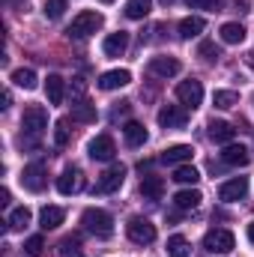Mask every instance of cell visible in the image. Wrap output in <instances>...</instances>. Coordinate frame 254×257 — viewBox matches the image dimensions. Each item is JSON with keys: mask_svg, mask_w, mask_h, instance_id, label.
Masks as SVG:
<instances>
[{"mask_svg": "<svg viewBox=\"0 0 254 257\" xmlns=\"http://www.w3.org/2000/svg\"><path fill=\"white\" fill-rule=\"evenodd\" d=\"M81 224H84L87 233H93V236H99V239H108V236L114 233V218H111V212H105V209H99V206L84 209Z\"/></svg>", "mask_w": 254, "mask_h": 257, "instance_id": "cell-1", "label": "cell"}, {"mask_svg": "<svg viewBox=\"0 0 254 257\" xmlns=\"http://www.w3.org/2000/svg\"><path fill=\"white\" fill-rule=\"evenodd\" d=\"M102 27V15L99 12H93V9H84V12H78L75 18H72V24H69V39H87V36H93L96 30Z\"/></svg>", "mask_w": 254, "mask_h": 257, "instance_id": "cell-2", "label": "cell"}, {"mask_svg": "<svg viewBox=\"0 0 254 257\" xmlns=\"http://www.w3.org/2000/svg\"><path fill=\"white\" fill-rule=\"evenodd\" d=\"M45 126H48V111H45L42 105H27L24 114H21V128H24V135L39 138V135L45 132Z\"/></svg>", "mask_w": 254, "mask_h": 257, "instance_id": "cell-3", "label": "cell"}, {"mask_svg": "<svg viewBox=\"0 0 254 257\" xmlns=\"http://www.w3.org/2000/svg\"><path fill=\"white\" fill-rule=\"evenodd\" d=\"M203 248H206V251H212V254H230V251L236 248V239H233V233H230V230L215 227V230H209V233L203 236Z\"/></svg>", "mask_w": 254, "mask_h": 257, "instance_id": "cell-4", "label": "cell"}, {"mask_svg": "<svg viewBox=\"0 0 254 257\" xmlns=\"http://www.w3.org/2000/svg\"><path fill=\"white\" fill-rule=\"evenodd\" d=\"M126 233L132 242H138V245H150L153 239H156V224L150 221V218H141V215H132L126 224Z\"/></svg>", "mask_w": 254, "mask_h": 257, "instance_id": "cell-5", "label": "cell"}, {"mask_svg": "<svg viewBox=\"0 0 254 257\" xmlns=\"http://www.w3.org/2000/svg\"><path fill=\"white\" fill-rule=\"evenodd\" d=\"M87 153H90L93 162H111V159L117 156V144H114L111 135H96V138L90 141Z\"/></svg>", "mask_w": 254, "mask_h": 257, "instance_id": "cell-6", "label": "cell"}, {"mask_svg": "<svg viewBox=\"0 0 254 257\" xmlns=\"http://www.w3.org/2000/svg\"><path fill=\"white\" fill-rule=\"evenodd\" d=\"M123 180H126V168H123V165H111V168L96 180V192L99 194H114L123 186Z\"/></svg>", "mask_w": 254, "mask_h": 257, "instance_id": "cell-7", "label": "cell"}, {"mask_svg": "<svg viewBox=\"0 0 254 257\" xmlns=\"http://www.w3.org/2000/svg\"><path fill=\"white\" fill-rule=\"evenodd\" d=\"M45 183H48V177H45V165L42 162H33V165H27L21 171V186L27 192H42Z\"/></svg>", "mask_w": 254, "mask_h": 257, "instance_id": "cell-8", "label": "cell"}, {"mask_svg": "<svg viewBox=\"0 0 254 257\" xmlns=\"http://www.w3.org/2000/svg\"><path fill=\"white\" fill-rule=\"evenodd\" d=\"M177 99H180L186 108H197V105L203 102V84H200V81H194V78L183 81V84L177 87Z\"/></svg>", "mask_w": 254, "mask_h": 257, "instance_id": "cell-9", "label": "cell"}, {"mask_svg": "<svg viewBox=\"0 0 254 257\" xmlns=\"http://www.w3.org/2000/svg\"><path fill=\"white\" fill-rule=\"evenodd\" d=\"M245 194H248V180H245V177H233V180H227V183L218 186V197L227 200V203L242 200Z\"/></svg>", "mask_w": 254, "mask_h": 257, "instance_id": "cell-10", "label": "cell"}, {"mask_svg": "<svg viewBox=\"0 0 254 257\" xmlns=\"http://www.w3.org/2000/svg\"><path fill=\"white\" fill-rule=\"evenodd\" d=\"M81 189H84V174L78 168H66L57 177V192L60 194H78Z\"/></svg>", "mask_w": 254, "mask_h": 257, "instance_id": "cell-11", "label": "cell"}, {"mask_svg": "<svg viewBox=\"0 0 254 257\" xmlns=\"http://www.w3.org/2000/svg\"><path fill=\"white\" fill-rule=\"evenodd\" d=\"M186 120H189V114L180 105H165L159 111V126H165V128H183Z\"/></svg>", "mask_w": 254, "mask_h": 257, "instance_id": "cell-12", "label": "cell"}, {"mask_svg": "<svg viewBox=\"0 0 254 257\" xmlns=\"http://www.w3.org/2000/svg\"><path fill=\"white\" fill-rule=\"evenodd\" d=\"M221 162L230 165V168H245V165L251 162V156H248V150H245L242 144H227V147L221 150Z\"/></svg>", "mask_w": 254, "mask_h": 257, "instance_id": "cell-13", "label": "cell"}, {"mask_svg": "<svg viewBox=\"0 0 254 257\" xmlns=\"http://www.w3.org/2000/svg\"><path fill=\"white\" fill-rule=\"evenodd\" d=\"M132 81V72L129 69H111L105 75H99V90H120Z\"/></svg>", "mask_w": 254, "mask_h": 257, "instance_id": "cell-14", "label": "cell"}, {"mask_svg": "<svg viewBox=\"0 0 254 257\" xmlns=\"http://www.w3.org/2000/svg\"><path fill=\"white\" fill-rule=\"evenodd\" d=\"M180 69H183V63L177 57H153L150 60V72L159 78H174V75H180Z\"/></svg>", "mask_w": 254, "mask_h": 257, "instance_id": "cell-15", "label": "cell"}, {"mask_svg": "<svg viewBox=\"0 0 254 257\" xmlns=\"http://www.w3.org/2000/svg\"><path fill=\"white\" fill-rule=\"evenodd\" d=\"M126 48H129V33H123V30L108 33V36H105V42H102V51H105L108 57H120Z\"/></svg>", "mask_w": 254, "mask_h": 257, "instance_id": "cell-16", "label": "cell"}, {"mask_svg": "<svg viewBox=\"0 0 254 257\" xmlns=\"http://www.w3.org/2000/svg\"><path fill=\"white\" fill-rule=\"evenodd\" d=\"M206 128H209V138L215 144H224V147L233 144V138H236V128L230 126V123H224V120H212Z\"/></svg>", "mask_w": 254, "mask_h": 257, "instance_id": "cell-17", "label": "cell"}, {"mask_svg": "<svg viewBox=\"0 0 254 257\" xmlns=\"http://www.w3.org/2000/svg\"><path fill=\"white\" fill-rule=\"evenodd\" d=\"M191 156H194V150H191L189 144H174V147H168L162 153V162L165 165H183V162H189Z\"/></svg>", "mask_w": 254, "mask_h": 257, "instance_id": "cell-18", "label": "cell"}, {"mask_svg": "<svg viewBox=\"0 0 254 257\" xmlns=\"http://www.w3.org/2000/svg\"><path fill=\"white\" fill-rule=\"evenodd\" d=\"M45 96H48V102H51V105H60V102H63L66 81L60 78V75H54V72H51V75L45 78Z\"/></svg>", "mask_w": 254, "mask_h": 257, "instance_id": "cell-19", "label": "cell"}, {"mask_svg": "<svg viewBox=\"0 0 254 257\" xmlns=\"http://www.w3.org/2000/svg\"><path fill=\"white\" fill-rule=\"evenodd\" d=\"M141 192H144V197H150V200H162L165 180L156 177V174H147V177H141Z\"/></svg>", "mask_w": 254, "mask_h": 257, "instance_id": "cell-20", "label": "cell"}, {"mask_svg": "<svg viewBox=\"0 0 254 257\" xmlns=\"http://www.w3.org/2000/svg\"><path fill=\"white\" fill-rule=\"evenodd\" d=\"M66 218L63 206H42V212H39V224H42V230H54V227H60Z\"/></svg>", "mask_w": 254, "mask_h": 257, "instance_id": "cell-21", "label": "cell"}, {"mask_svg": "<svg viewBox=\"0 0 254 257\" xmlns=\"http://www.w3.org/2000/svg\"><path fill=\"white\" fill-rule=\"evenodd\" d=\"M221 42H227V45H239L242 39H245V27L239 24V21H227V24H221Z\"/></svg>", "mask_w": 254, "mask_h": 257, "instance_id": "cell-22", "label": "cell"}, {"mask_svg": "<svg viewBox=\"0 0 254 257\" xmlns=\"http://www.w3.org/2000/svg\"><path fill=\"white\" fill-rule=\"evenodd\" d=\"M123 135H126V144L129 147H144L147 144V128L141 126V123H135V120H129L126 126H123Z\"/></svg>", "mask_w": 254, "mask_h": 257, "instance_id": "cell-23", "label": "cell"}, {"mask_svg": "<svg viewBox=\"0 0 254 257\" xmlns=\"http://www.w3.org/2000/svg\"><path fill=\"white\" fill-rule=\"evenodd\" d=\"M203 27H206V21H203L200 15H189V18L180 21V36H183V39H194V36L203 33Z\"/></svg>", "mask_w": 254, "mask_h": 257, "instance_id": "cell-24", "label": "cell"}, {"mask_svg": "<svg viewBox=\"0 0 254 257\" xmlns=\"http://www.w3.org/2000/svg\"><path fill=\"white\" fill-rule=\"evenodd\" d=\"M72 120H78V123H93V120H96V105L87 102V99L75 102V105H72Z\"/></svg>", "mask_w": 254, "mask_h": 257, "instance_id": "cell-25", "label": "cell"}, {"mask_svg": "<svg viewBox=\"0 0 254 257\" xmlns=\"http://www.w3.org/2000/svg\"><path fill=\"white\" fill-rule=\"evenodd\" d=\"M200 200H203V194L197 192V189H183V192L174 194V203L180 209H194V206H200Z\"/></svg>", "mask_w": 254, "mask_h": 257, "instance_id": "cell-26", "label": "cell"}, {"mask_svg": "<svg viewBox=\"0 0 254 257\" xmlns=\"http://www.w3.org/2000/svg\"><path fill=\"white\" fill-rule=\"evenodd\" d=\"M150 9H153V0H129V3H126V15L132 18V21L147 18V15H150Z\"/></svg>", "mask_w": 254, "mask_h": 257, "instance_id": "cell-27", "label": "cell"}, {"mask_svg": "<svg viewBox=\"0 0 254 257\" xmlns=\"http://www.w3.org/2000/svg\"><path fill=\"white\" fill-rule=\"evenodd\" d=\"M12 84L21 90H36V72L33 69H15L12 72Z\"/></svg>", "mask_w": 254, "mask_h": 257, "instance_id": "cell-28", "label": "cell"}, {"mask_svg": "<svg viewBox=\"0 0 254 257\" xmlns=\"http://www.w3.org/2000/svg\"><path fill=\"white\" fill-rule=\"evenodd\" d=\"M174 180H177L180 186H197V183H200V174H197L191 165H177V171H174Z\"/></svg>", "mask_w": 254, "mask_h": 257, "instance_id": "cell-29", "label": "cell"}, {"mask_svg": "<svg viewBox=\"0 0 254 257\" xmlns=\"http://www.w3.org/2000/svg\"><path fill=\"white\" fill-rule=\"evenodd\" d=\"M168 254L171 257H189L191 254V245L186 236H180V233H174L171 239H168Z\"/></svg>", "mask_w": 254, "mask_h": 257, "instance_id": "cell-30", "label": "cell"}, {"mask_svg": "<svg viewBox=\"0 0 254 257\" xmlns=\"http://www.w3.org/2000/svg\"><path fill=\"white\" fill-rule=\"evenodd\" d=\"M236 102H239V96H236L233 90H215V93H212V105H215V108H221V111L233 108Z\"/></svg>", "mask_w": 254, "mask_h": 257, "instance_id": "cell-31", "label": "cell"}, {"mask_svg": "<svg viewBox=\"0 0 254 257\" xmlns=\"http://www.w3.org/2000/svg\"><path fill=\"white\" fill-rule=\"evenodd\" d=\"M12 230H24L27 224H30V209L27 206H18V209H12V215H9V221H6Z\"/></svg>", "mask_w": 254, "mask_h": 257, "instance_id": "cell-32", "label": "cell"}, {"mask_svg": "<svg viewBox=\"0 0 254 257\" xmlns=\"http://www.w3.org/2000/svg\"><path fill=\"white\" fill-rule=\"evenodd\" d=\"M63 12H66V0H45V6H42V15H45L48 21L63 18Z\"/></svg>", "mask_w": 254, "mask_h": 257, "instance_id": "cell-33", "label": "cell"}, {"mask_svg": "<svg viewBox=\"0 0 254 257\" xmlns=\"http://www.w3.org/2000/svg\"><path fill=\"white\" fill-rule=\"evenodd\" d=\"M24 251H27L30 257H39L42 251H45V239H42L39 233H36V236H30V239L24 242Z\"/></svg>", "mask_w": 254, "mask_h": 257, "instance_id": "cell-34", "label": "cell"}, {"mask_svg": "<svg viewBox=\"0 0 254 257\" xmlns=\"http://www.w3.org/2000/svg\"><path fill=\"white\" fill-rule=\"evenodd\" d=\"M54 144L57 147H66L69 144V123L66 120H57L54 123Z\"/></svg>", "mask_w": 254, "mask_h": 257, "instance_id": "cell-35", "label": "cell"}, {"mask_svg": "<svg viewBox=\"0 0 254 257\" xmlns=\"http://www.w3.org/2000/svg\"><path fill=\"white\" fill-rule=\"evenodd\" d=\"M191 9H212V12H218L221 6H224V0H186Z\"/></svg>", "mask_w": 254, "mask_h": 257, "instance_id": "cell-36", "label": "cell"}, {"mask_svg": "<svg viewBox=\"0 0 254 257\" xmlns=\"http://www.w3.org/2000/svg\"><path fill=\"white\" fill-rule=\"evenodd\" d=\"M200 57H203L206 63H212V60H218V57H221V51L215 48V42H203V45H200Z\"/></svg>", "mask_w": 254, "mask_h": 257, "instance_id": "cell-37", "label": "cell"}, {"mask_svg": "<svg viewBox=\"0 0 254 257\" xmlns=\"http://www.w3.org/2000/svg\"><path fill=\"white\" fill-rule=\"evenodd\" d=\"M84 90H87V87H84V81H81V78H75V84H72V93H75V96H84Z\"/></svg>", "mask_w": 254, "mask_h": 257, "instance_id": "cell-38", "label": "cell"}, {"mask_svg": "<svg viewBox=\"0 0 254 257\" xmlns=\"http://www.w3.org/2000/svg\"><path fill=\"white\" fill-rule=\"evenodd\" d=\"M0 203H3V206L9 203V189H0Z\"/></svg>", "mask_w": 254, "mask_h": 257, "instance_id": "cell-39", "label": "cell"}, {"mask_svg": "<svg viewBox=\"0 0 254 257\" xmlns=\"http://www.w3.org/2000/svg\"><path fill=\"white\" fill-rule=\"evenodd\" d=\"M245 233H248V242H251V245H254V221H251V224H248V230H245Z\"/></svg>", "mask_w": 254, "mask_h": 257, "instance_id": "cell-40", "label": "cell"}, {"mask_svg": "<svg viewBox=\"0 0 254 257\" xmlns=\"http://www.w3.org/2000/svg\"><path fill=\"white\" fill-rule=\"evenodd\" d=\"M102 3H114V0H102Z\"/></svg>", "mask_w": 254, "mask_h": 257, "instance_id": "cell-41", "label": "cell"}, {"mask_svg": "<svg viewBox=\"0 0 254 257\" xmlns=\"http://www.w3.org/2000/svg\"><path fill=\"white\" fill-rule=\"evenodd\" d=\"M251 102H254V96H251Z\"/></svg>", "mask_w": 254, "mask_h": 257, "instance_id": "cell-42", "label": "cell"}]
</instances>
